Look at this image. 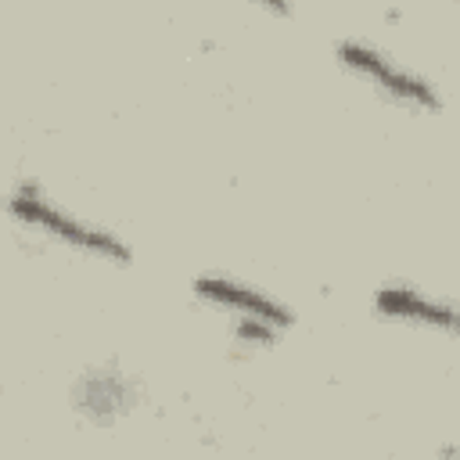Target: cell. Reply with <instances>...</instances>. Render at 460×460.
<instances>
[{
	"label": "cell",
	"mask_w": 460,
	"mask_h": 460,
	"mask_svg": "<svg viewBox=\"0 0 460 460\" xmlns=\"http://www.w3.org/2000/svg\"><path fill=\"white\" fill-rule=\"evenodd\" d=\"M194 295L223 313L234 316V323H270L277 331H288L295 323V313L277 302L273 295H266L262 288H252L244 280L234 277H219V273H205L194 280Z\"/></svg>",
	"instance_id": "3957f363"
},
{
	"label": "cell",
	"mask_w": 460,
	"mask_h": 460,
	"mask_svg": "<svg viewBox=\"0 0 460 460\" xmlns=\"http://www.w3.org/2000/svg\"><path fill=\"white\" fill-rule=\"evenodd\" d=\"M259 7H266L270 14H291V0H252Z\"/></svg>",
	"instance_id": "5b68a950"
},
{
	"label": "cell",
	"mask_w": 460,
	"mask_h": 460,
	"mask_svg": "<svg viewBox=\"0 0 460 460\" xmlns=\"http://www.w3.org/2000/svg\"><path fill=\"white\" fill-rule=\"evenodd\" d=\"M334 54H338V61L349 72H356L359 79H367L385 97H392V101H399L406 108H420V111H438L442 108L438 90L424 75H417L406 65L392 61L385 50H377L370 43H359V40H341L334 47Z\"/></svg>",
	"instance_id": "7a4b0ae2"
},
{
	"label": "cell",
	"mask_w": 460,
	"mask_h": 460,
	"mask_svg": "<svg viewBox=\"0 0 460 460\" xmlns=\"http://www.w3.org/2000/svg\"><path fill=\"white\" fill-rule=\"evenodd\" d=\"M374 309L385 320H402V323H417V327H431V331H453L456 327V309L442 298H431L410 284H388L374 295Z\"/></svg>",
	"instance_id": "277c9868"
},
{
	"label": "cell",
	"mask_w": 460,
	"mask_h": 460,
	"mask_svg": "<svg viewBox=\"0 0 460 460\" xmlns=\"http://www.w3.org/2000/svg\"><path fill=\"white\" fill-rule=\"evenodd\" d=\"M7 212L29 226V230H40L61 244H68L72 252H83V255H93V259H104V262H129L133 252L129 244L115 234V230H104L90 219H79L72 212H65L61 205H54L40 187L32 183H22L11 198H7Z\"/></svg>",
	"instance_id": "6da1fadb"
}]
</instances>
